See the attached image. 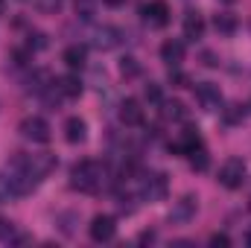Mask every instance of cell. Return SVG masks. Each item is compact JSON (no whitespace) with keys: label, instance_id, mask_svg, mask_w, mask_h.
<instances>
[{"label":"cell","instance_id":"cell-1","mask_svg":"<svg viewBox=\"0 0 251 248\" xmlns=\"http://www.w3.org/2000/svg\"><path fill=\"white\" fill-rule=\"evenodd\" d=\"M70 184L79 193H100L105 184V167L97 161H79L70 170Z\"/></svg>","mask_w":251,"mask_h":248},{"label":"cell","instance_id":"cell-2","mask_svg":"<svg viewBox=\"0 0 251 248\" xmlns=\"http://www.w3.org/2000/svg\"><path fill=\"white\" fill-rule=\"evenodd\" d=\"M167 193H170V178L164 173L143 175V181H140V198L143 201H161V198H167Z\"/></svg>","mask_w":251,"mask_h":248},{"label":"cell","instance_id":"cell-3","mask_svg":"<svg viewBox=\"0 0 251 248\" xmlns=\"http://www.w3.org/2000/svg\"><path fill=\"white\" fill-rule=\"evenodd\" d=\"M219 184L228 187V190H240L246 184V164L240 158H231L219 167Z\"/></svg>","mask_w":251,"mask_h":248},{"label":"cell","instance_id":"cell-4","mask_svg":"<svg viewBox=\"0 0 251 248\" xmlns=\"http://www.w3.org/2000/svg\"><path fill=\"white\" fill-rule=\"evenodd\" d=\"M88 234H91L94 243H111L114 234H117V222H114V216H108V213H97V216L91 219V225H88Z\"/></svg>","mask_w":251,"mask_h":248},{"label":"cell","instance_id":"cell-5","mask_svg":"<svg viewBox=\"0 0 251 248\" xmlns=\"http://www.w3.org/2000/svg\"><path fill=\"white\" fill-rule=\"evenodd\" d=\"M21 134L32 143H50V123L44 117H26L21 123Z\"/></svg>","mask_w":251,"mask_h":248},{"label":"cell","instance_id":"cell-6","mask_svg":"<svg viewBox=\"0 0 251 248\" xmlns=\"http://www.w3.org/2000/svg\"><path fill=\"white\" fill-rule=\"evenodd\" d=\"M143 21L152 26V29H164L170 24V6L164 0H149L143 6Z\"/></svg>","mask_w":251,"mask_h":248},{"label":"cell","instance_id":"cell-7","mask_svg":"<svg viewBox=\"0 0 251 248\" xmlns=\"http://www.w3.org/2000/svg\"><path fill=\"white\" fill-rule=\"evenodd\" d=\"M196 210H199V198H196V196H181L178 201H173L170 222H176V225H187L190 219L196 216Z\"/></svg>","mask_w":251,"mask_h":248},{"label":"cell","instance_id":"cell-8","mask_svg":"<svg viewBox=\"0 0 251 248\" xmlns=\"http://www.w3.org/2000/svg\"><path fill=\"white\" fill-rule=\"evenodd\" d=\"M196 102H199L204 111H219V105H222L219 85H213V82H201V85L196 88Z\"/></svg>","mask_w":251,"mask_h":248},{"label":"cell","instance_id":"cell-9","mask_svg":"<svg viewBox=\"0 0 251 248\" xmlns=\"http://www.w3.org/2000/svg\"><path fill=\"white\" fill-rule=\"evenodd\" d=\"M120 44H123V29H117V26H102L94 35V47H100V50H114Z\"/></svg>","mask_w":251,"mask_h":248},{"label":"cell","instance_id":"cell-10","mask_svg":"<svg viewBox=\"0 0 251 248\" xmlns=\"http://www.w3.org/2000/svg\"><path fill=\"white\" fill-rule=\"evenodd\" d=\"M176 155H190V152H196V149H201V137H199V128H184L181 131V137L170 146Z\"/></svg>","mask_w":251,"mask_h":248},{"label":"cell","instance_id":"cell-11","mask_svg":"<svg viewBox=\"0 0 251 248\" xmlns=\"http://www.w3.org/2000/svg\"><path fill=\"white\" fill-rule=\"evenodd\" d=\"M161 59L170 64V67H178V64L184 62V44L176 41V38L164 41V44H161Z\"/></svg>","mask_w":251,"mask_h":248},{"label":"cell","instance_id":"cell-12","mask_svg":"<svg viewBox=\"0 0 251 248\" xmlns=\"http://www.w3.org/2000/svg\"><path fill=\"white\" fill-rule=\"evenodd\" d=\"M64 137H67V143H85V137H88V125L82 117H70L67 123H64Z\"/></svg>","mask_w":251,"mask_h":248},{"label":"cell","instance_id":"cell-13","mask_svg":"<svg viewBox=\"0 0 251 248\" xmlns=\"http://www.w3.org/2000/svg\"><path fill=\"white\" fill-rule=\"evenodd\" d=\"M120 120H123L126 125H140L143 123V108H140L137 99H126L123 105H120Z\"/></svg>","mask_w":251,"mask_h":248},{"label":"cell","instance_id":"cell-14","mask_svg":"<svg viewBox=\"0 0 251 248\" xmlns=\"http://www.w3.org/2000/svg\"><path fill=\"white\" fill-rule=\"evenodd\" d=\"M62 59L70 70H79V67H85V62H88V50H85L82 44H70L62 53Z\"/></svg>","mask_w":251,"mask_h":248},{"label":"cell","instance_id":"cell-15","mask_svg":"<svg viewBox=\"0 0 251 248\" xmlns=\"http://www.w3.org/2000/svg\"><path fill=\"white\" fill-rule=\"evenodd\" d=\"M201 35H204V21H201V15H199V12H187V18H184V38L199 41Z\"/></svg>","mask_w":251,"mask_h":248},{"label":"cell","instance_id":"cell-16","mask_svg":"<svg viewBox=\"0 0 251 248\" xmlns=\"http://www.w3.org/2000/svg\"><path fill=\"white\" fill-rule=\"evenodd\" d=\"M56 91L67 99H76L82 94V82H79V76H62V79H56Z\"/></svg>","mask_w":251,"mask_h":248},{"label":"cell","instance_id":"cell-17","mask_svg":"<svg viewBox=\"0 0 251 248\" xmlns=\"http://www.w3.org/2000/svg\"><path fill=\"white\" fill-rule=\"evenodd\" d=\"M213 29H216L219 35H234V32H237V18L228 15V12H222V15L213 18Z\"/></svg>","mask_w":251,"mask_h":248},{"label":"cell","instance_id":"cell-18","mask_svg":"<svg viewBox=\"0 0 251 248\" xmlns=\"http://www.w3.org/2000/svg\"><path fill=\"white\" fill-rule=\"evenodd\" d=\"M161 114H164L167 120H187V108H184V102H178V99L161 102Z\"/></svg>","mask_w":251,"mask_h":248},{"label":"cell","instance_id":"cell-19","mask_svg":"<svg viewBox=\"0 0 251 248\" xmlns=\"http://www.w3.org/2000/svg\"><path fill=\"white\" fill-rule=\"evenodd\" d=\"M12 198H18V190L12 184V175L9 173H0V204H6Z\"/></svg>","mask_w":251,"mask_h":248},{"label":"cell","instance_id":"cell-20","mask_svg":"<svg viewBox=\"0 0 251 248\" xmlns=\"http://www.w3.org/2000/svg\"><path fill=\"white\" fill-rule=\"evenodd\" d=\"M190 167L196 170V173H207V167H210V155L204 152V149H196V152H190Z\"/></svg>","mask_w":251,"mask_h":248},{"label":"cell","instance_id":"cell-21","mask_svg":"<svg viewBox=\"0 0 251 248\" xmlns=\"http://www.w3.org/2000/svg\"><path fill=\"white\" fill-rule=\"evenodd\" d=\"M120 73H123L126 79H137V76H140V62H137L134 56L120 59Z\"/></svg>","mask_w":251,"mask_h":248},{"label":"cell","instance_id":"cell-22","mask_svg":"<svg viewBox=\"0 0 251 248\" xmlns=\"http://www.w3.org/2000/svg\"><path fill=\"white\" fill-rule=\"evenodd\" d=\"M143 97H146V102H152V105H161V102H164V91H161V85H155V82H149V85L143 88Z\"/></svg>","mask_w":251,"mask_h":248},{"label":"cell","instance_id":"cell-23","mask_svg":"<svg viewBox=\"0 0 251 248\" xmlns=\"http://www.w3.org/2000/svg\"><path fill=\"white\" fill-rule=\"evenodd\" d=\"M76 15L82 21H91L94 18V0H76Z\"/></svg>","mask_w":251,"mask_h":248},{"label":"cell","instance_id":"cell-24","mask_svg":"<svg viewBox=\"0 0 251 248\" xmlns=\"http://www.w3.org/2000/svg\"><path fill=\"white\" fill-rule=\"evenodd\" d=\"M64 0H35V6H38V12H44V15H56L59 9H62Z\"/></svg>","mask_w":251,"mask_h":248},{"label":"cell","instance_id":"cell-25","mask_svg":"<svg viewBox=\"0 0 251 248\" xmlns=\"http://www.w3.org/2000/svg\"><path fill=\"white\" fill-rule=\"evenodd\" d=\"M26 47H29L32 53H35V50H44V47H47V35H44V32H29Z\"/></svg>","mask_w":251,"mask_h":248},{"label":"cell","instance_id":"cell-26","mask_svg":"<svg viewBox=\"0 0 251 248\" xmlns=\"http://www.w3.org/2000/svg\"><path fill=\"white\" fill-rule=\"evenodd\" d=\"M170 82H173L176 88H187L190 76H187V73H181V70H173V73H170Z\"/></svg>","mask_w":251,"mask_h":248},{"label":"cell","instance_id":"cell-27","mask_svg":"<svg viewBox=\"0 0 251 248\" xmlns=\"http://www.w3.org/2000/svg\"><path fill=\"white\" fill-rule=\"evenodd\" d=\"M225 120H228V123H240V120H243V108H240V105L225 108Z\"/></svg>","mask_w":251,"mask_h":248},{"label":"cell","instance_id":"cell-28","mask_svg":"<svg viewBox=\"0 0 251 248\" xmlns=\"http://www.w3.org/2000/svg\"><path fill=\"white\" fill-rule=\"evenodd\" d=\"M210 246H222V248H228L231 246V237H228V234H213V237H210Z\"/></svg>","mask_w":251,"mask_h":248},{"label":"cell","instance_id":"cell-29","mask_svg":"<svg viewBox=\"0 0 251 248\" xmlns=\"http://www.w3.org/2000/svg\"><path fill=\"white\" fill-rule=\"evenodd\" d=\"M137 240H140V243H155V231H143Z\"/></svg>","mask_w":251,"mask_h":248},{"label":"cell","instance_id":"cell-30","mask_svg":"<svg viewBox=\"0 0 251 248\" xmlns=\"http://www.w3.org/2000/svg\"><path fill=\"white\" fill-rule=\"evenodd\" d=\"M201 59H204V64H207V67H216V56H213V53H204V56H201Z\"/></svg>","mask_w":251,"mask_h":248},{"label":"cell","instance_id":"cell-31","mask_svg":"<svg viewBox=\"0 0 251 248\" xmlns=\"http://www.w3.org/2000/svg\"><path fill=\"white\" fill-rule=\"evenodd\" d=\"M102 3H105V6H111V9H120L126 0H102Z\"/></svg>","mask_w":251,"mask_h":248},{"label":"cell","instance_id":"cell-32","mask_svg":"<svg viewBox=\"0 0 251 248\" xmlns=\"http://www.w3.org/2000/svg\"><path fill=\"white\" fill-rule=\"evenodd\" d=\"M3 12H6V0H0V15H3Z\"/></svg>","mask_w":251,"mask_h":248},{"label":"cell","instance_id":"cell-33","mask_svg":"<svg viewBox=\"0 0 251 248\" xmlns=\"http://www.w3.org/2000/svg\"><path fill=\"white\" fill-rule=\"evenodd\" d=\"M246 243H249V246H251V234H249V237H246Z\"/></svg>","mask_w":251,"mask_h":248},{"label":"cell","instance_id":"cell-34","mask_svg":"<svg viewBox=\"0 0 251 248\" xmlns=\"http://www.w3.org/2000/svg\"><path fill=\"white\" fill-rule=\"evenodd\" d=\"M222 3H234V0H222Z\"/></svg>","mask_w":251,"mask_h":248}]
</instances>
